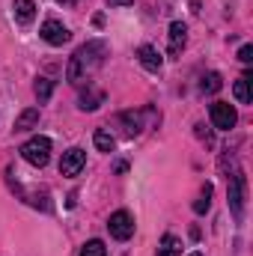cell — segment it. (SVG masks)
Wrapping results in <instances>:
<instances>
[{
  "instance_id": "obj_1",
  "label": "cell",
  "mask_w": 253,
  "mask_h": 256,
  "mask_svg": "<svg viewBox=\"0 0 253 256\" xmlns=\"http://www.w3.org/2000/svg\"><path fill=\"white\" fill-rule=\"evenodd\" d=\"M104 42H86V45H80L74 54H72V60H68V68H66V78L72 80V84H78L80 78H86V72H92L96 66H102L104 60Z\"/></svg>"
},
{
  "instance_id": "obj_2",
  "label": "cell",
  "mask_w": 253,
  "mask_h": 256,
  "mask_svg": "<svg viewBox=\"0 0 253 256\" xmlns=\"http://www.w3.org/2000/svg\"><path fill=\"white\" fill-rule=\"evenodd\" d=\"M21 155L24 161H30L33 167H45L51 161V140L48 137H30L24 146H21Z\"/></svg>"
},
{
  "instance_id": "obj_3",
  "label": "cell",
  "mask_w": 253,
  "mask_h": 256,
  "mask_svg": "<svg viewBox=\"0 0 253 256\" xmlns=\"http://www.w3.org/2000/svg\"><path fill=\"white\" fill-rule=\"evenodd\" d=\"M208 114H212V122H214L218 131H230V128H236V122H238L236 108H232V104H226V102H214Z\"/></svg>"
},
{
  "instance_id": "obj_4",
  "label": "cell",
  "mask_w": 253,
  "mask_h": 256,
  "mask_svg": "<svg viewBox=\"0 0 253 256\" xmlns=\"http://www.w3.org/2000/svg\"><path fill=\"white\" fill-rule=\"evenodd\" d=\"M108 230H110V236L116 242H128L134 236V218L128 212H114L110 220H108Z\"/></svg>"
},
{
  "instance_id": "obj_5",
  "label": "cell",
  "mask_w": 253,
  "mask_h": 256,
  "mask_svg": "<svg viewBox=\"0 0 253 256\" xmlns=\"http://www.w3.org/2000/svg\"><path fill=\"white\" fill-rule=\"evenodd\" d=\"M84 164H86V152L78 149V146H72V149H66L63 158H60V173L63 176H78L84 170Z\"/></svg>"
},
{
  "instance_id": "obj_6",
  "label": "cell",
  "mask_w": 253,
  "mask_h": 256,
  "mask_svg": "<svg viewBox=\"0 0 253 256\" xmlns=\"http://www.w3.org/2000/svg\"><path fill=\"white\" fill-rule=\"evenodd\" d=\"M244 185H248V182H244V173H242V170L230 176V206H232L236 218L244 214Z\"/></svg>"
},
{
  "instance_id": "obj_7",
  "label": "cell",
  "mask_w": 253,
  "mask_h": 256,
  "mask_svg": "<svg viewBox=\"0 0 253 256\" xmlns=\"http://www.w3.org/2000/svg\"><path fill=\"white\" fill-rule=\"evenodd\" d=\"M42 39H45L48 45H66V42L72 39V33H68V27H66L63 21L48 18V21L42 24Z\"/></svg>"
},
{
  "instance_id": "obj_8",
  "label": "cell",
  "mask_w": 253,
  "mask_h": 256,
  "mask_svg": "<svg viewBox=\"0 0 253 256\" xmlns=\"http://www.w3.org/2000/svg\"><path fill=\"white\" fill-rule=\"evenodd\" d=\"M137 60H140V66H143L146 72H158L161 63H164V57H161V54H158V48H152V45H140Z\"/></svg>"
},
{
  "instance_id": "obj_9",
  "label": "cell",
  "mask_w": 253,
  "mask_h": 256,
  "mask_svg": "<svg viewBox=\"0 0 253 256\" xmlns=\"http://www.w3.org/2000/svg\"><path fill=\"white\" fill-rule=\"evenodd\" d=\"M185 42H188V27L182 21H173L170 24V57H176L185 48Z\"/></svg>"
},
{
  "instance_id": "obj_10",
  "label": "cell",
  "mask_w": 253,
  "mask_h": 256,
  "mask_svg": "<svg viewBox=\"0 0 253 256\" xmlns=\"http://www.w3.org/2000/svg\"><path fill=\"white\" fill-rule=\"evenodd\" d=\"M15 21L18 24H30L33 18H36V3L33 0H15Z\"/></svg>"
},
{
  "instance_id": "obj_11",
  "label": "cell",
  "mask_w": 253,
  "mask_h": 256,
  "mask_svg": "<svg viewBox=\"0 0 253 256\" xmlns=\"http://www.w3.org/2000/svg\"><path fill=\"white\" fill-rule=\"evenodd\" d=\"M250 74H242L238 80H236V86H232V92H236V98L242 102V104H250V98H253V90H250Z\"/></svg>"
},
{
  "instance_id": "obj_12",
  "label": "cell",
  "mask_w": 253,
  "mask_h": 256,
  "mask_svg": "<svg viewBox=\"0 0 253 256\" xmlns=\"http://www.w3.org/2000/svg\"><path fill=\"white\" fill-rule=\"evenodd\" d=\"M36 122H39V108H27L15 120V131H30V128H36Z\"/></svg>"
},
{
  "instance_id": "obj_13",
  "label": "cell",
  "mask_w": 253,
  "mask_h": 256,
  "mask_svg": "<svg viewBox=\"0 0 253 256\" xmlns=\"http://www.w3.org/2000/svg\"><path fill=\"white\" fill-rule=\"evenodd\" d=\"M92 143H96V149H98V152H114V146H116L114 134H110V131H104V128H98V131L92 134Z\"/></svg>"
},
{
  "instance_id": "obj_14",
  "label": "cell",
  "mask_w": 253,
  "mask_h": 256,
  "mask_svg": "<svg viewBox=\"0 0 253 256\" xmlns=\"http://www.w3.org/2000/svg\"><path fill=\"white\" fill-rule=\"evenodd\" d=\"M102 102H104V92L90 90V92H84V96H80V104H78V108H80V110H96Z\"/></svg>"
},
{
  "instance_id": "obj_15",
  "label": "cell",
  "mask_w": 253,
  "mask_h": 256,
  "mask_svg": "<svg viewBox=\"0 0 253 256\" xmlns=\"http://www.w3.org/2000/svg\"><path fill=\"white\" fill-rule=\"evenodd\" d=\"M220 86H224V80H220V74H218V72H208V74L202 78V84H200V90H202V92H218Z\"/></svg>"
},
{
  "instance_id": "obj_16",
  "label": "cell",
  "mask_w": 253,
  "mask_h": 256,
  "mask_svg": "<svg viewBox=\"0 0 253 256\" xmlns=\"http://www.w3.org/2000/svg\"><path fill=\"white\" fill-rule=\"evenodd\" d=\"M51 92H54V80H51V78H39V80H36V98H39V102H48Z\"/></svg>"
},
{
  "instance_id": "obj_17",
  "label": "cell",
  "mask_w": 253,
  "mask_h": 256,
  "mask_svg": "<svg viewBox=\"0 0 253 256\" xmlns=\"http://www.w3.org/2000/svg\"><path fill=\"white\" fill-rule=\"evenodd\" d=\"M208 206H212V185H206L202 194L194 200V212H196V214H202V212H208Z\"/></svg>"
},
{
  "instance_id": "obj_18",
  "label": "cell",
  "mask_w": 253,
  "mask_h": 256,
  "mask_svg": "<svg viewBox=\"0 0 253 256\" xmlns=\"http://www.w3.org/2000/svg\"><path fill=\"white\" fill-rule=\"evenodd\" d=\"M80 256H108V248H104V242L92 238V242H86V244L80 248Z\"/></svg>"
},
{
  "instance_id": "obj_19",
  "label": "cell",
  "mask_w": 253,
  "mask_h": 256,
  "mask_svg": "<svg viewBox=\"0 0 253 256\" xmlns=\"http://www.w3.org/2000/svg\"><path fill=\"white\" fill-rule=\"evenodd\" d=\"M158 256H179V242H176L173 236H167L164 244L158 248Z\"/></svg>"
},
{
  "instance_id": "obj_20",
  "label": "cell",
  "mask_w": 253,
  "mask_h": 256,
  "mask_svg": "<svg viewBox=\"0 0 253 256\" xmlns=\"http://www.w3.org/2000/svg\"><path fill=\"white\" fill-rule=\"evenodd\" d=\"M238 60H242V63H253V48H250V45H242Z\"/></svg>"
},
{
  "instance_id": "obj_21",
  "label": "cell",
  "mask_w": 253,
  "mask_h": 256,
  "mask_svg": "<svg viewBox=\"0 0 253 256\" xmlns=\"http://www.w3.org/2000/svg\"><path fill=\"white\" fill-rule=\"evenodd\" d=\"M110 6H131V0H108Z\"/></svg>"
},
{
  "instance_id": "obj_22",
  "label": "cell",
  "mask_w": 253,
  "mask_h": 256,
  "mask_svg": "<svg viewBox=\"0 0 253 256\" xmlns=\"http://www.w3.org/2000/svg\"><path fill=\"white\" fill-rule=\"evenodd\" d=\"M57 3H63V6H74V3H80V0H57Z\"/></svg>"
},
{
  "instance_id": "obj_23",
  "label": "cell",
  "mask_w": 253,
  "mask_h": 256,
  "mask_svg": "<svg viewBox=\"0 0 253 256\" xmlns=\"http://www.w3.org/2000/svg\"><path fill=\"white\" fill-rule=\"evenodd\" d=\"M190 256H202V254H190Z\"/></svg>"
}]
</instances>
